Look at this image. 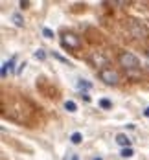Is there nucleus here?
I'll return each instance as SVG.
<instances>
[{"mask_svg": "<svg viewBox=\"0 0 149 160\" xmlns=\"http://www.w3.org/2000/svg\"><path fill=\"white\" fill-rule=\"evenodd\" d=\"M118 61H120V64H122L125 70H136V68H140L138 57H136L134 53H131V52H120Z\"/></svg>", "mask_w": 149, "mask_h": 160, "instance_id": "1", "label": "nucleus"}, {"mask_svg": "<svg viewBox=\"0 0 149 160\" xmlns=\"http://www.w3.org/2000/svg\"><path fill=\"white\" fill-rule=\"evenodd\" d=\"M99 79L103 81L105 85H118L120 83V76L112 68H101L99 70Z\"/></svg>", "mask_w": 149, "mask_h": 160, "instance_id": "2", "label": "nucleus"}, {"mask_svg": "<svg viewBox=\"0 0 149 160\" xmlns=\"http://www.w3.org/2000/svg\"><path fill=\"white\" fill-rule=\"evenodd\" d=\"M61 44H63V48H66V50H79L81 41H79V37L74 35V33H63Z\"/></svg>", "mask_w": 149, "mask_h": 160, "instance_id": "3", "label": "nucleus"}, {"mask_svg": "<svg viewBox=\"0 0 149 160\" xmlns=\"http://www.w3.org/2000/svg\"><path fill=\"white\" fill-rule=\"evenodd\" d=\"M90 63L94 64V66H99V68H101V66H107V59H105L101 53L94 52V53L90 55Z\"/></svg>", "mask_w": 149, "mask_h": 160, "instance_id": "4", "label": "nucleus"}, {"mask_svg": "<svg viewBox=\"0 0 149 160\" xmlns=\"http://www.w3.org/2000/svg\"><path fill=\"white\" fill-rule=\"evenodd\" d=\"M116 144H118V145H122L123 149H125V147H131V138H129L127 134L120 132V134H116Z\"/></svg>", "mask_w": 149, "mask_h": 160, "instance_id": "5", "label": "nucleus"}, {"mask_svg": "<svg viewBox=\"0 0 149 160\" xmlns=\"http://www.w3.org/2000/svg\"><path fill=\"white\" fill-rule=\"evenodd\" d=\"M13 64H15V57H11L9 61H6V63L2 64V78L7 76V70H13Z\"/></svg>", "mask_w": 149, "mask_h": 160, "instance_id": "6", "label": "nucleus"}, {"mask_svg": "<svg viewBox=\"0 0 149 160\" xmlns=\"http://www.w3.org/2000/svg\"><path fill=\"white\" fill-rule=\"evenodd\" d=\"M11 20H13V24H15L17 28H22V26H24V18H22L20 13H13V15H11Z\"/></svg>", "mask_w": 149, "mask_h": 160, "instance_id": "7", "label": "nucleus"}, {"mask_svg": "<svg viewBox=\"0 0 149 160\" xmlns=\"http://www.w3.org/2000/svg\"><path fill=\"white\" fill-rule=\"evenodd\" d=\"M99 107L105 109V111H109V109H112V101L107 99V98H101V99H99Z\"/></svg>", "mask_w": 149, "mask_h": 160, "instance_id": "8", "label": "nucleus"}, {"mask_svg": "<svg viewBox=\"0 0 149 160\" xmlns=\"http://www.w3.org/2000/svg\"><path fill=\"white\" fill-rule=\"evenodd\" d=\"M92 87V83H88L87 79H77V88L79 90H88Z\"/></svg>", "mask_w": 149, "mask_h": 160, "instance_id": "9", "label": "nucleus"}, {"mask_svg": "<svg viewBox=\"0 0 149 160\" xmlns=\"http://www.w3.org/2000/svg\"><path fill=\"white\" fill-rule=\"evenodd\" d=\"M65 109H66L68 112H76V111H77V105H76V101L68 99V101L65 103Z\"/></svg>", "mask_w": 149, "mask_h": 160, "instance_id": "10", "label": "nucleus"}, {"mask_svg": "<svg viewBox=\"0 0 149 160\" xmlns=\"http://www.w3.org/2000/svg\"><path fill=\"white\" fill-rule=\"evenodd\" d=\"M33 55H35V59H39V61H44V59H46V52H44L42 48L35 50V53H33Z\"/></svg>", "mask_w": 149, "mask_h": 160, "instance_id": "11", "label": "nucleus"}, {"mask_svg": "<svg viewBox=\"0 0 149 160\" xmlns=\"http://www.w3.org/2000/svg\"><path fill=\"white\" fill-rule=\"evenodd\" d=\"M81 140H83L81 132H74V134L70 136V142H72V144H81Z\"/></svg>", "mask_w": 149, "mask_h": 160, "instance_id": "12", "label": "nucleus"}, {"mask_svg": "<svg viewBox=\"0 0 149 160\" xmlns=\"http://www.w3.org/2000/svg\"><path fill=\"white\" fill-rule=\"evenodd\" d=\"M123 158H131L132 155H134V151H132V147H125V149H122V153H120Z\"/></svg>", "mask_w": 149, "mask_h": 160, "instance_id": "13", "label": "nucleus"}, {"mask_svg": "<svg viewBox=\"0 0 149 160\" xmlns=\"http://www.w3.org/2000/svg\"><path fill=\"white\" fill-rule=\"evenodd\" d=\"M42 35H44L46 39H53V37H55V35H53V32H52L50 28H42Z\"/></svg>", "mask_w": 149, "mask_h": 160, "instance_id": "14", "label": "nucleus"}, {"mask_svg": "<svg viewBox=\"0 0 149 160\" xmlns=\"http://www.w3.org/2000/svg\"><path fill=\"white\" fill-rule=\"evenodd\" d=\"M53 57H55V59H59L61 63H65V64H68V66H70V63H68V59H65V57H61L59 53H53Z\"/></svg>", "mask_w": 149, "mask_h": 160, "instance_id": "15", "label": "nucleus"}, {"mask_svg": "<svg viewBox=\"0 0 149 160\" xmlns=\"http://www.w3.org/2000/svg\"><path fill=\"white\" fill-rule=\"evenodd\" d=\"M26 66H28V64H26V63H22V64H20V66H18V70H17V74H20V72H22V70H24Z\"/></svg>", "mask_w": 149, "mask_h": 160, "instance_id": "16", "label": "nucleus"}, {"mask_svg": "<svg viewBox=\"0 0 149 160\" xmlns=\"http://www.w3.org/2000/svg\"><path fill=\"white\" fill-rule=\"evenodd\" d=\"M28 6H30V2H28V0H26V2H24V0L20 2V8H28Z\"/></svg>", "mask_w": 149, "mask_h": 160, "instance_id": "17", "label": "nucleus"}, {"mask_svg": "<svg viewBox=\"0 0 149 160\" xmlns=\"http://www.w3.org/2000/svg\"><path fill=\"white\" fill-rule=\"evenodd\" d=\"M83 99H85V101H90V96H88L87 92H83Z\"/></svg>", "mask_w": 149, "mask_h": 160, "instance_id": "18", "label": "nucleus"}, {"mask_svg": "<svg viewBox=\"0 0 149 160\" xmlns=\"http://www.w3.org/2000/svg\"><path fill=\"white\" fill-rule=\"evenodd\" d=\"M144 116H146V118H149V107L146 109V111H144Z\"/></svg>", "mask_w": 149, "mask_h": 160, "instance_id": "19", "label": "nucleus"}, {"mask_svg": "<svg viewBox=\"0 0 149 160\" xmlns=\"http://www.w3.org/2000/svg\"><path fill=\"white\" fill-rule=\"evenodd\" d=\"M70 160H79V157H77V155H72V158Z\"/></svg>", "mask_w": 149, "mask_h": 160, "instance_id": "20", "label": "nucleus"}, {"mask_svg": "<svg viewBox=\"0 0 149 160\" xmlns=\"http://www.w3.org/2000/svg\"><path fill=\"white\" fill-rule=\"evenodd\" d=\"M94 160H103V158H99V157H98V158H94Z\"/></svg>", "mask_w": 149, "mask_h": 160, "instance_id": "21", "label": "nucleus"}, {"mask_svg": "<svg viewBox=\"0 0 149 160\" xmlns=\"http://www.w3.org/2000/svg\"><path fill=\"white\" fill-rule=\"evenodd\" d=\"M147 57H149V50H147Z\"/></svg>", "mask_w": 149, "mask_h": 160, "instance_id": "22", "label": "nucleus"}]
</instances>
